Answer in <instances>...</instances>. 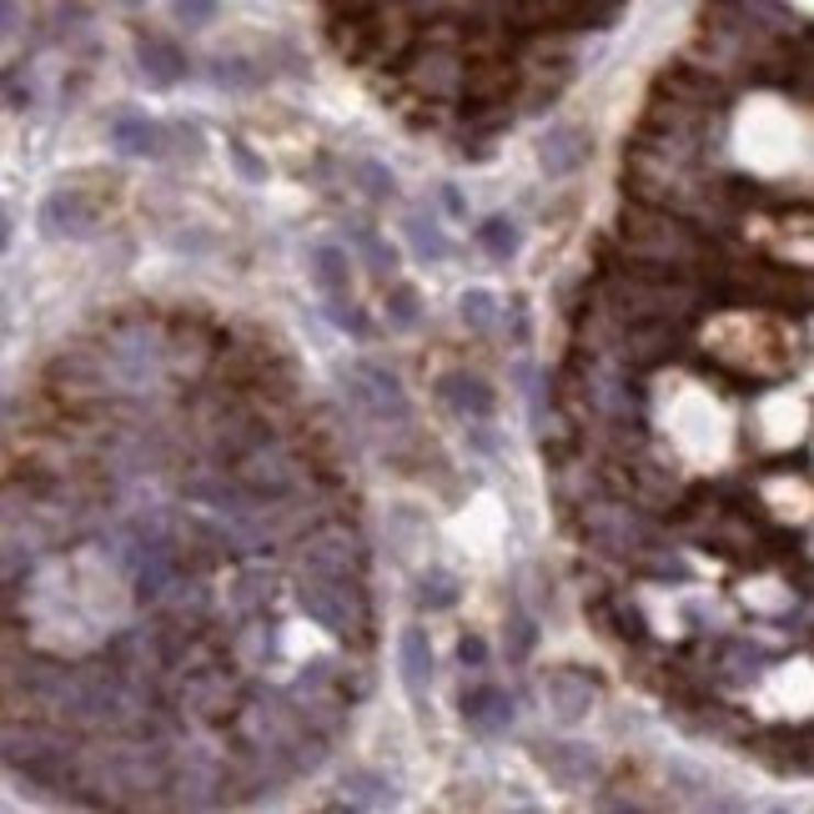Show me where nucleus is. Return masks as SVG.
<instances>
[{
    "mask_svg": "<svg viewBox=\"0 0 814 814\" xmlns=\"http://www.w3.org/2000/svg\"><path fill=\"white\" fill-rule=\"evenodd\" d=\"M618 236H624V252L634 261H649L659 271H679V277H704V267L714 261L709 232H699L694 216L644 207V201H638L634 212H624Z\"/></svg>",
    "mask_w": 814,
    "mask_h": 814,
    "instance_id": "nucleus-1",
    "label": "nucleus"
},
{
    "mask_svg": "<svg viewBox=\"0 0 814 814\" xmlns=\"http://www.w3.org/2000/svg\"><path fill=\"white\" fill-rule=\"evenodd\" d=\"M76 755H81V744L66 734V724H46V720L0 724V759H5L15 774L31 779V784L66 790L76 774Z\"/></svg>",
    "mask_w": 814,
    "mask_h": 814,
    "instance_id": "nucleus-2",
    "label": "nucleus"
},
{
    "mask_svg": "<svg viewBox=\"0 0 814 814\" xmlns=\"http://www.w3.org/2000/svg\"><path fill=\"white\" fill-rule=\"evenodd\" d=\"M297 603L312 624H322L327 634H363L367 628V599L357 589V579L347 573H302V589H297Z\"/></svg>",
    "mask_w": 814,
    "mask_h": 814,
    "instance_id": "nucleus-3",
    "label": "nucleus"
},
{
    "mask_svg": "<svg viewBox=\"0 0 814 814\" xmlns=\"http://www.w3.org/2000/svg\"><path fill=\"white\" fill-rule=\"evenodd\" d=\"M583 508V533L589 543H599L603 554H659V523L644 518L638 508L614 503V498H589Z\"/></svg>",
    "mask_w": 814,
    "mask_h": 814,
    "instance_id": "nucleus-4",
    "label": "nucleus"
},
{
    "mask_svg": "<svg viewBox=\"0 0 814 814\" xmlns=\"http://www.w3.org/2000/svg\"><path fill=\"white\" fill-rule=\"evenodd\" d=\"M297 478H302V468H297V458L282 448V443H271V437H261V443H252L247 453H242V468H236V483L247 488L252 498H287L297 488Z\"/></svg>",
    "mask_w": 814,
    "mask_h": 814,
    "instance_id": "nucleus-5",
    "label": "nucleus"
},
{
    "mask_svg": "<svg viewBox=\"0 0 814 814\" xmlns=\"http://www.w3.org/2000/svg\"><path fill=\"white\" fill-rule=\"evenodd\" d=\"M343 382H347V398H353L372 423H408V392L398 388L392 372H382V367H372V363H353L343 372Z\"/></svg>",
    "mask_w": 814,
    "mask_h": 814,
    "instance_id": "nucleus-6",
    "label": "nucleus"
},
{
    "mask_svg": "<svg viewBox=\"0 0 814 814\" xmlns=\"http://www.w3.org/2000/svg\"><path fill=\"white\" fill-rule=\"evenodd\" d=\"M367 564V548L363 538H357L353 528H317L302 538V573H347V579H357Z\"/></svg>",
    "mask_w": 814,
    "mask_h": 814,
    "instance_id": "nucleus-7",
    "label": "nucleus"
},
{
    "mask_svg": "<svg viewBox=\"0 0 814 814\" xmlns=\"http://www.w3.org/2000/svg\"><path fill=\"white\" fill-rule=\"evenodd\" d=\"M614 353L624 367H659L679 353V322H659V317H644V322H618V337H614Z\"/></svg>",
    "mask_w": 814,
    "mask_h": 814,
    "instance_id": "nucleus-8",
    "label": "nucleus"
},
{
    "mask_svg": "<svg viewBox=\"0 0 814 814\" xmlns=\"http://www.w3.org/2000/svg\"><path fill=\"white\" fill-rule=\"evenodd\" d=\"M538 769L568 794H583V790H593V784L603 779V759L593 755L589 744H543V749H538Z\"/></svg>",
    "mask_w": 814,
    "mask_h": 814,
    "instance_id": "nucleus-9",
    "label": "nucleus"
},
{
    "mask_svg": "<svg viewBox=\"0 0 814 814\" xmlns=\"http://www.w3.org/2000/svg\"><path fill=\"white\" fill-rule=\"evenodd\" d=\"M538 694H543V704H548V714H554L558 724H579L583 714L599 704V684H593L589 673H579V669H554V673H543V679H538Z\"/></svg>",
    "mask_w": 814,
    "mask_h": 814,
    "instance_id": "nucleus-10",
    "label": "nucleus"
},
{
    "mask_svg": "<svg viewBox=\"0 0 814 814\" xmlns=\"http://www.w3.org/2000/svg\"><path fill=\"white\" fill-rule=\"evenodd\" d=\"M51 382H56V392H66V398H107V392H116V378H111V367L101 353H91V347H76V353H66L56 367H51Z\"/></svg>",
    "mask_w": 814,
    "mask_h": 814,
    "instance_id": "nucleus-11",
    "label": "nucleus"
},
{
    "mask_svg": "<svg viewBox=\"0 0 814 814\" xmlns=\"http://www.w3.org/2000/svg\"><path fill=\"white\" fill-rule=\"evenodd\" d=\"M181 704L191 714H201V720H226V714H236L242 694H236V679L226 669H191L187 689H181Z\"/></svg>",
    "mask_w": 814,
    "mask_h": 814,
    "instance_id": "nucleus-12",
    "label": "nucleus"
},
{
    "mask_svg": "<svg viewBox=\"0 0 814 814\" xmlns=\"http://www.w3.org/2000/svg\"><path fill=\"white\" fill-rule=\"evenodd\" d=\"M593 152V136L583 126H548L543 131V142H538V166H543V177H573L583 161H589Z\"/></svg>",
    "mask_w": 814,
    "mask_h": 814,
    "instance_id": "nucleus-13",
    "label": "nucleus"
},
{
    "mask_svg": "<svg viewBox=\"0 0 814 814\" xmlns=\"http://www.w3.org/2000/svg\"><path fill=\"white\" fill-rule=\"evenodd\" d=\"M744 749L755 759H765L769 769H779V774H804L810 769V729H765V734H749L744 739Z\"/></svg>",
    "mask_w": 814,
    "mask_h": 814,
    "instance_id": "nucleus-14",
    "label": "nucleus"
},
{
    "mask_svg": "<svg viewBox=\"0 0 814 814\" xmlns=\"http://www.w3.org/2000/svg\"><path fill=\"white\" fill-rule=\"evenodd\" d=\"M41 232L46 236H91L96 207L81 191H51V197L41 201Z\"/></svg>",
    "mask_w": 814,
    "mask_h": 814,
    "instance_id": "nucleus-15",
    "label": "nucleus"
},
{
    "mask_svg": "<svg viewBox=\"0 0 814 814\" xmlns=\"http://www.w3.org/2000/svg\"><path fill=\"white\" fill-rule=\"evenodd\" d=\"M437 398L448 402L458 417H468V423H488L498 408V392L483 378H472V372H448V378L437 382Z\"/></svg>",
    "mask_w": 814,
    "mask_h": 814,
    "instance_id": "nucleus-16",
    "label": "nucleus"
},
{
    "mask_svg": "<svg viewBox=\"0 0 814 814\" xmlns=\"http://www.w3.org/2000/svg\"><path fill=\"white\" fill-rule=\"evenodd\" d=\"M462 724H468L472 734L493 739V734H503L508 724H513V699H508L498 684L468 689V694H462Z\"/></svg>",
    "mask_w": 814,
    "mask_h": 814,
    "instance_id": "nucleus-17",
    "label": "nucleus"
},
{
    "mask_svg": "<svg viewBox=\"0 0 814 814\" xmlns=\"http://www.w3.org/2000/svg\"><path fill=\"white\" fill-rule=\"evenodd\" d=\"M398 669H402V689L423 704L427 684H433V644H427V628H402L398 638Z\"/></svg>",
    "mask_w": 814,
    "mask_h": 814,
    "instance_id": "nucleus-18",
    "label": "nucleus"
},
{
    "mask_svg": "<svg viewBox=\"0 0 814 814\" xmlns=\"http://www.w3.org/2000/svg\"><path fill=\"white\" fill-rule=\"evenodd\" d=\"M462 56L458 51H427V56H417V66H413V81H417V91H427V96H462Z\"/></svg>",
    "mask_w": 814,
    "mask_h": 814,
    "instance_id": "nucleus-19",
    "label": "nucleus"
},
{
    "mask_svg": "<svg viewBox=\"0 0 814 814\" xmlns=\"http://www.w3.org/2000/svg\"><path fill=\"white\" fill-rule=\"evenodd\" d=\"M136 66H142V76L152 86H177L181 76H187V56L161 36H142V46H136Z\"/></svg>",
    "mask_w": 814,
    "mask_h": 814,
    "instance_id": "nucleus-20",
    "label": "nucleus"
},
{
    "mask_svg": "<svg viewBox=\"0 0 814 814\" xmlns=\"http://www.w3.org/2000/svg\"><path fill=\"white\" fill-rule=\"evenodd\" d=\"M111 146H116L121 156H161L166 126H156V121H146V116H121L116 126H111Z\"/></svg>",
    "mask_w": 814,
    "mask_h": 814,
    "instance_id": "nucleus-21",
    "label": "nucleus"
},
{
    "mask_svg": "<svg viewBox=\"0 0 814 814\" xmlns=\"http://www.w3.org/2000/svg\"><path fill=\"white\" fill-rule=\"evenodd\" d=\"M392 800H398V790L378 769H347L343 774V804H353V810H382Z\"/></svg>",
    "mask_w": 814,
    "mask_h": 814,
    "instance_id": "nucleus-22",
    "label": "nucleus"
},
{
    "mask_svg": "<svg viewBox=\"0 0 814 814\" xmlns=\"http://www.w3.org/2000/svg\"><path fill=\"white\" fill-rule=\"evenodd\" d=\"M312 282L327 297H347L353 292V261H347L343 247H312Z\"/></svg>",
    "mask_w": 814,
    "mask_h": 814,
    "instance_id": "nucleus-23",
    "label": "nucleus"
},
{
    "mask_svg": "<svg viewBox=\"0 0 814 814\" xmlns=\"http://www.w3.org/2000/svg\"><path fill=\"white\" fill-rule=\"evenodd\" d=\"M277 593V573L271 568H242V579H236V593H232V609L236 614H261Z\"/></svg>",
    "mask_w": 814,
    "mask_h": 814,
    "instance_id": "nucleus-24",
    "label": "nucleus"
},
{
    "mask_svg": "<svg viewBox=\"0 0 814 814\" xmlns=\"http://www.w3.org/2000/svg\"><path fill=\"white\" fill-rule=\"evenodd\" d=\"M759 664H765V654H759L749 638H729L720 649V679L724 684H749L759 673Z\"/></svg>",
    "mask_w": 814,
    "mask_h": 814,
    "instance_id": "nucleus-25",
    "label": "nucleus"
},
{
    "mask_svg": "<svg viewBox=\"0 0 814 814\" xmlns=\"http://www.w3.org/2000/svg\"><path fill=\"white\" fill-rule=\"evenodd\" d=\"M593 624H603V634H618V638H644V614H638L634 603L624 599H599L593 603Z\"/></svg>",
    "mask_w": 814,
    "mask_h": 814,
    "instance_id": "nucleus-26",
    "label": "nucleus"
},
{
    "mask_svg": "<svg viewBox=\"0 0 814 814\" xmlns=\"http://www.w3.org/2000/svg\"><path fill=\"white\" fill-rule=\"evenodd\" d=\"M518 222H513V216H488L483 226H478V247L488 252V257L493 261H508L513 257V252H518Z\"/></svg>",
    "mask_w": 814,
    "mask_h": 814,
    "instance_id": "nucleus-27",
    "label": "nucleus"
},
{
    "mask_svg": "<svg viewBox=\"0 0 814 814\" xmlns=\"http://www.w3.org/2000/svg\"><path fill=\"white\" fill-rule=\"evenodd\" d=\"M453 603H458V579H453L448 568H433V573L417 579V609L443 614V609H453Z\"/></svg>",
    "mask_w": 814,
    "mask_h": 814,
    "instance_id": "nucleus-28",
    "label": "nucleus"
},
{
    "mask_svg": "<svg viewBox=\"0 0 814 814\" xmlns=\"http://www.w3.org/2000/svg\"><path fill=\"white\" fill-rule=\"evenodd\" d=\"M634 483L644 498H654V503H673L679 498V478H673V468H664V462H634Z\"/></svg>",
    "mask_w": 814,
    "mask_h": 814,
    "instance_id": "nucleus-29",
    "label": "nucleus"
},
{
    "mask_svg": "<svg viewBox=\"0 0 814 814\" xmlns=\"http://www.w3.org/2000/svg\"><path fill=\"white\" fill-rule=\"evenodd\" d=\"M408 242H413V252L423 261H443V257H448V236L437 232L427 216H417V212L408 216Z\"/></svg>",
    "mask_w": 814,
    "mask_h": 814,
    "instance_id": "nucleus-30",
    "label": "nucleus"
},
{
    "mask_svg": "<svg viewBox=\"0 0 814 814\" xmlns=\"http://www.w3.org/2000/svg\"><path fill=\"white\" fill-rule=\"evenodd\" d=\"M458 312H462V322H468L472 332H488V327H493V317H498V297L488 292V287H468L462 302H458Z\"/></svg>",
    "mask_w": 814,
    "mask_h": 814,
    "instance_id": "nucleus-31",
    "label": "nucleus"
},
{
    "mask_svg": "<svg viewBox=\"0 0 814 814\" xmlns=\"http://www.w3.org/2000/svg\"><path fill=\"white\" fill-rule=\"evenodd\" d=\"M533 644H538V628H533V618H508V628H503V654L513 664H523L533 654Z\"/></svg>",
    "mask_w": 814,
    "mask_h": 814,
    "instance_id": "nucleus-32",
    "label": "nucleus"
},
{
    "mask_svg": "<svg viewBox=\"0 0 814 814\" xmlns=\"http://www.w3.org/2000/svg\"><path fill=\"white\" fill-rule=\"evenodd\" d=\"M357 247H363L367 267H372V271H382V277H388V271L398 267V252H392V247H388V242H382L378 232H357Z\"/></svg>",
    "mask_w": 814,
    "mask_h": 814,
    "instance_id": "nucleus-33",
    "label": "nucleus"
},
{
    "mask_svg": "<svg viewBox=\"0 0 814 814\" xmlns=\"http://www.w3.org/2000/svg\"><path fill=\"white\" fill-rule=\"evenodd\" d=\"M388 322L392 327H413L417 322V292L413 287H392L388 292Z\"/></svg>",
    "mask_w": 814,
    "mask_h": 814,
    "instance_id": "nucleus-34",
    "label": "nucleus"
},
{
    "mask_svg": "<svg viewBox=\"0 0 814 814\" xmlns=\"http://www.w3.org/2000/svg\"><path fill=\"white\" fill-rule=\"evenodd\" d=\"M357 181H363V191L367 197H392V187H398V181H392V171L388 166H378V161H357Z\"/></svg>",
    "mask_w": 814,
    "mask_h": 814,
    "instance_id": "nucleus-35",
    "label": "nucleus"
},
{
    "mask_svg": "<svg viewBox=\"0 0 814 814\" xmlns=\"http://www.w3.org/2000/svg\"><path fill=\"white\" fill-rule=\"evenodd\" d=\"M226 156H232V166L242 171L247 181H267V161H261L257 152H252L247 142H226Z\"/></svg>",
    "mask_w": 814,
    "mask_h": 814,
    "instance_id": "nucleus-36",
    "label": "nucleus"
},
{
    "mask_svg": "<svg viewBox=\"0 0 814 814\" xmlns=\"http://www.w3.org/2000/svg\"><path fill=\"white\" fill-rule=\"evenodd\" d=\"M327 317H332V327H343V332H353V337H363L367 332V322H363V312L347 302V297H327Z\"/></svg>",
    "mask_w": 814,
    "mask_h": 814,
    "instance_id": "nucleus-37",
    "label": "nucleus"
},
{
    "mask_svg": "<svg viewBox=\"0 0 814 814\" xmlns=\"http://www.w3.org/2000/svg\"><path fill=\"white\" fill-rule=\"evenodd\" d=\"M644 573H649V579H673V583H684V579H689V564H684V558H654V564H644Z\"/></svg>",
    "mask_w": 814,
    "mask_h": 814,
    "instance_id": "nucleus-38",
    "label": "nucleus"
},
{
    "mask_svg": "<svg viewBox=\"0 0 814 814\" xmlns=\"http://www.w3.org/2000/svg\"><path fill=\"white\" fill-rule=\"evenodd\" d=\"M216 81H222V86H252V81H257V76H252L247 71V60H216Z\"/></svg>",
    "mask_w": 814,
    "mask_h": 814,
    "instance_id": "nucleus-39",
    "label": "nucleus"
},
{
    "mask_svg": "<svg viewBox=\"0 0 814 814\" xmlns=\"http://www.w3.org/2000/svg\"><path fill=\"white\" fill-rule=\"evenodd\" d=\"M177 15L187 25H207L216 15V0H177Z\"/></svg>",
    "mask_w": 814,
    "mask_h": 814,
    "instance_id": "nucleus-40",
    "label": "nucleus"
},
{
    "mask_svg": "<svg viewBox=\"0 0 814 814\" xmlns=\"http://www.w3.org/2000/svg\"><path fill=\"white\" fill-rule=\"evenodd\" d=\"M458 659L468 664V669H483V664H488V644L478 634H462L458 638Z\"/></svg>",
    "mask_w": 814,
    "mask_h": 814,
    "instance_id": "nucleus-41",
    "label": "nucleus"
},
{
    "mask_svg": "<svg viewBox=\"0 0 814 814\" xmlns=\"http://www.w3.org/2000/svg\"><path fill=\"white\" fill-rule=\"evenodd\" d=\"M11 25H15V5L11 0H0V36H11Z\"/></svg>",
    "mask_w": 814,
    "mask_h": 814,
    "instance_id": "nucleus-42",
    "label": "nucleus"
},
{
    "mask_svg": "<svg viewBox=\"0 0 814 814\" xmlns=\"http://www.w3.org/2000/svg\"><path fill=\"white\" fill-rule=\"evenodd\" d=\"M443 201H448V212H453V216H462V212H468V207H462V197H458V191H453V187H443Z\"/></svg>",
    "mask_w": 814,
    "mask_h": 814,
    "instance_id": "nucleus-43",
    "label": "nucleus"
},
{
    "mask_svg": "<svg viewBox=\"0 0 814 814\" xmlns=\"http://www.w3.org/2000/svg\"><path fill=\"white\" fill-rule=\"evenodd\" d=\"M11 247V222H5V212H0V252Z\"/></svg>",
    "mask_w": 814,
    "mask_h": 814,
    "instance_id": "nucleus-44",
    "label": "nucleus"
}]
</instances>
